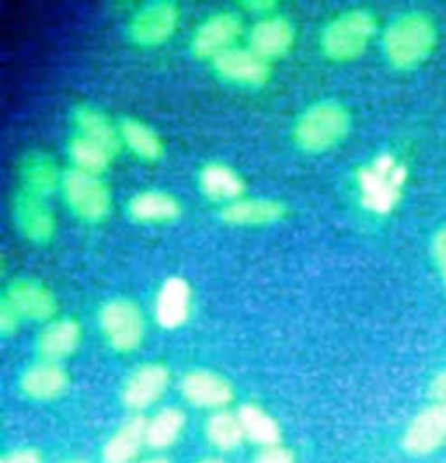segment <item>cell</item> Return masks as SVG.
I'll use <instances>...</instances> for the list:
<instances>
[{
  "mask_svg": "<svg viewBox=\"0 0 446 463\" xmlns=\"http://www.w3.org/2000/svg\"><path fill=\"white\" fill-rule=\"evenodd\" d=\"M438 46V26L424 12L396 15L381 35V51L385 61L399 72L421 68Z\"/></svg>",
  "mask_w": 446,
  "mask_h": 463,
  "instance_id": "cell-1",
  "label": "cell"
},
{
  "mask_svg": "<svg viewBox=\"0 0 446 463\" xmlns=\"http://www.w3.org/2000/svg\"><path fill=\"white\" fill-rule=\"evenodd\" d=\"M0 463H44V457L37 449L31 446H20V449H12L0 457Z\"/></svg>",
  "mask_w": 446,
  "mask_h": 463,
  "instance_id": "cell-32",
  "label": "cell"
},
{
  "mask_svg": "<svg viewBox=\"0 0 446 463\" xmlns=\"http://www.w3.org/2000/svg\"><path fill=\"white\" fill-rule=\"evenodd\" d=\"M20 325H23L20 316L15 314L12 307L5 303L3 298H0V333H3L5 337H12L20 328Z\"/></svg>",
  "mask_w": 446,
  "mask_h": 463,
  "instance_id": "cell-33",
  "label": "cell"
},
{
  "mask_svg": "<svg viewBox=\"0 0 446 463\" xmlns=\"http://www.w3.org/2000/svg\"><path fill=\"white\" fill-rule=\"evenodd\" d=\"M147 422L139 413H133L118 427L100 450L103 463H136L139 452L147 446Z\"/></svg>",
  "mask_w": 446,
  "mask_h": 463,
  "instance_id": "cell-23",
  "label": "cell"
},
{
  "mask_svg": "<svg viewBox=\"0 0 446 463\" xmlns=\"http://www.w3.org/2000/svg\"><path fill=\"white\" fill-rule=\"evenodd\" d=\"M288 204L279 198H240V201L220 209V220L229 226H272L283 222L288 218Z\"/></svg>",
  "mask_w": 446,
  "mask_h": 463,
  "instance_id": "cell-17",
  "label": "cell"
},
{
  "mask_svg": "<svg viewBox=\"0 0 446 463\" xmlns=\"http://www.w3.org/2000/svg\"><path fill=\"white\" fill-rule=\"evenodd\" d=\"M139 463H170V459H168V457H164V455H157V457H150V459H144Z\"/></svg>",
  "mask_w": 446,
  "mask_h": 463,
  "instance_id": "cell-36",
  "label": "cell"
},
{
  "mask_svg": "<svg viewBox=\"0 0 446 463\" xmlns=\"http://www.w3.org/2000/svg\"><path fill=\"white\" fill-rule=\"evenodd\" d=\"M62 179L63 172L57 168L55 159L42 150H31L20 161V181H23L20 190L48 201V196L62 190Z\"/></svg>",
  "mask_w": 446,
  "mask_h": 463,
  "instance_id": "cell-24",
  "label": "cell"
},
{
  "mask_svg": "<svg viewBox=\"0 0 446 463\" xmlns=\"http://www.w3.org/2000/svg\"><path fill=\"white\" fill-rule=\"evenodd\" d=\"M179 392L187 405L205 411H223L227 409L235 398L233 383L214 370L196 368L181 376Z\"/></svg>",
  "mask_w": 446,
  "mask_h": 463,
  "instance_id": "cell-13",
  "label": "cell"
},
{
  "mask_svg": "<svg viewBox=\"0 0 446 463\" xmlns=\"http://www.w3.org/2000/svg\"><path fill=\"white\" fill-rule=\"evenodd\" d=\"M195 309V294L184 277H168L159 285L153 303L155 322L166 331L187 325Z\"/></svg>",
  "mask_w": 446,
  "mask_h": 463,
  "instance_id": "cell-16",
  "label": "cell"
},
{
  "mask_svg": "<svg viewBox=\"0 0 446 463\" xmlns=\"http://www.w3.org/2000/svg\"><path fill=\"white\" fill-rule=\"evenodd\" d=\"M181 26V7L172 0H150L133 12L128 37L139 48L164 46Z\"/></svg>",
  "mask_w": 446,
  "mask_h": 463,
  "instance_id": "cell-7",
  "label": "cell"
},
{
  "mask_svg": "<svg viewBox=\"0 0 446 463\" xmlns=\"http://www.w3.org/2000/svg\"><path fill=\"white\" fill-rule=\"evenodd\" d=\"M429 396L433 398V402H442V405H446V365L433 374L432 383H429Z\"/></svg>",
  "mask_w": 446,
  "mask_h": 463,
  "instance_id": "cell-35",
  "label": "cell"
},
{
  "mask_svg": "<svg viewBox=\"0 0 446 463\" xmlns=\"http://www.w3.org/2000/svg\"><path fill=\"white\" fill-rule=\"evenodd\" d=\"M12 218L15 229L20 231V235L24 240H29L31 244L46 246L55 240L57 218L46 198L20 190L14 196Z\"/></svg>",
  "mask_w": 446,
  "mask_h": 463,
  "instance_id": "cell-14",
  "label": "cell"
},
{
  "mask_svg": "<svg viewBox=\"0 0 446 463\" xmlns=\"http://www.w3.org/2000/svg\"><path fill=\"white\" fill-rule=\"evenodd\" d=\"M212 70L223 83L242 90L266 88L272 77V63L255 55L249 46L231 48L229 52L214 59Z\"/></svg>",
  "mask_w": 446,
  "mask_h": 463,
  "instance_id": "cell-9",
  "label": "cell"
},
{
  "mask_svg": "<svg viewBox=\"0 0 446 463\" xmlns=\"http://www.w3.org/2000/svg\"><path fill=\"white\" fill-rule=\"evenodd\" d=\"M118 127H120L122 146L138 161H142V164H157V161L164 159V139L147 122L139 120V118H122Z\"/></svg>",
  "mask_w": 446,
  "mask_h": 463,
  "instance_id": "cell-25",
  "label": "cell"
},
{
  "mask_svg": "<svg viewBox=\"0 0 446 463\" xmlns=\"http://www.w3.org/2000/svg\"><path fill=\"white\" fill-rule=\"evenodd\" d=\"M3 300L12 307L23 322H44L48 325V322L55 320L59 309L55 292L37 279L26 277L14 279L7 285Z\"/></svg>",
  "mask_w": 446,
  "mask_h": 463,
  "instance_id": "cell-11",
  "label": "cell"
},
{
  "mask_svg": "<svg viewBox=\"0 0 446 463\" xmlns=\"http://www.w3.org/2000/svg\"><path fill=\"white\" fill-rule=\"evenodd\" d=\"M99 328L111 351L131 354L147 339V316L136 300L116 296L100 305Z\"/></svg>",
  "mask_w": 446,
  "mask_h": 463,
  "instance_id": "cell-6",
  "label": "cell"
},
{
  "mask_svg": "<svg viewBox=\"0 0 446 463\" xmlns=\"http://www.w3.org/2000/svg\"><path fill=\"white\" fill-rule=\"evenodd\" d=\"M72 125H74V136H81L90 142L99 144L109 150L114 157H118L122 150V139H120V127L114 125L107 113H103L99 107L88 105V102H81L72 109Z\"/></svg>",
  "mask_w": 446,
  "mask_h": 463,
  "instance_id": "cell-21",
  "label": "cell"
},
{
  "mask_svg": "<svg viewBox=\"0 0 446 463\" xmlns=\"http://www.w3.org/2000/svg\"><path fill=\"white\" fill-rule=\"evenodd\" d=\"M353 128V116L340 100H318L294 120L292 139L299 150L322 155L337 148Z\"/></svg>",
  "mask_w": 446,
  "mask_h": 463,
  "instance_id": "cell-2",
  "label": "cell"
},
{
  "mask_svg": "<svg viewBox=\"0 0 446 463\" xmlns=\"http://www.w3.org/2000/svg\"><path fill=\"white\" fill-rule=\"evenodd\" d=\"M187 424V416L179 407H164L148 418L147 422V446L150 450L164 452L181 439Z\"/></svg>",
  "mask_w": 446,
  "mask_h": 463,
  "instance_id": "cell-27",
  "label": "cell"
},
{
  "mask_svg": "<svg viewBox=\"0 0 446 463\" xmlns=\"http://www.w3.org/2000/svg\"><path fill=\"white\" fill-rule=\"evenodd\" d=\"M407 170L394 155L381 153L357 170L362 204L373 213H390L403 196Z\"/></svg>",
  "mask_w": 446,
  "mask_h": 463,
  "instance_id": "cell-4",
  "label": "cell"
},
{
  "mask_svg": "<svg viewBox=\"0 0 446 463\" xmlns=\"http://www.w3.org/2000/svg\"><path fill=\"white\" fill-rule=\"evenodd\" d=\"M59 463H90V461H85V459H63V461H59Z\"/></svg>",
  "mask_w": 446,
  "mask_h": 463,
  "instance_id": "cell-38",
  "label": "cell"
},
{
  "mask_svg": "<svg viewBox=\"0 0 446 463\" xmlns=\"http://www.w3.org/2000/svg\"><path fill=\"white\" fill-rule=\"evenodd\" d=\"M246 14H252L257 20L268 18V15H275L277 14V5L272 0H249V3L242 5Z\"/></svg>",
  "mask_w": 446,
  "mask_h": 463,
  "instance_id": "cell-34",
  "label": "cell"
},
{
  "mask_svg": "<svg viewBox=\"0 0 446 463\" xmlns=\"http://www.w3.org/2000/svg\"><path fill=\"white\" fill-rule=\"evenodd\" d=\"M127 215L136 224H172L184 215V203L166 190H142L128 198Z\"/></svg>",
  "mask_w": 446,
  "mask_h": 463,
  "instance_id": "cell-20",
  "label": "cell"
},
{
  "mask_svg": "<svg viewBox=\"0 0 446 463\" xmlns=\"http://www.w3.org/2000/svg\"><path fill=\"white\" fill-rule=\"evenodd\" d=\"M198 463H227V461L218 459V457H207V459H201Z\"/></svg>",
  "mask_w": 446,
  "mask_h": 463,
  "instance_id": "cell-37",
  "label": "cell"
},
{
  "mask_svg": "<svg viewBox=\"0 0 446 463\" xmlns=\"http://www.w3.org/2000/svg\"><path fill=\"white\" fill-rule=\"evenodd\" d=\"M252 463H297V457H294V452L288 446L279 444L270 446V449H261Z\"/></svg>",
  "mask_w": 446,
  "mask_h": 463,
  "instance_id": "cell-31",
  "label": "cell"
},
{
  "mask_svg": "<svg viewBox=\"0 0 446 463\" xmlns=\"http://www.w3.org/2000/svg\"><path fill=\"white\" fill-rule=\"evenodd\" d=\"M244 35V20L238 12H216L207 15L192 33L190 52L201 61H214L231 48H238L240 37Z\"/></svg>",
  "mask_w": 446,
  "mask_h": 463,
  "instance_id": "cell-8",
  "label": "cell"
},
{
  "mask_svg": "<svg viewBox=\"0 0 446 463\" xmlns=\"http://www.w3.org/2000/svg\"><path fill=\"white\" fill-rule=\"evenodd\" d=\"M59 192H62L68 212L85 224L105 222L114 209V194L103 176L70 168L63 172Z\"/></svg>",
  "mask_w": 446,
  "mask_h": 463,
  "instance_id": "cell-5",
  "label": "cell"
},
{
  "mask_svg": "<svg viewBox=\"0 0 446 463\" xmlns=\"http://www.w3.org/2000/svg\"><path fill=\"white\" fill-rule=\"evenodd\" d=\"M246 42L255 55L272 63L292 51L294 42H297V29L286 15L275 14L255 20V24L249 29V35H246Z\"/></svg>",
  "mask_w": 446,
  "mask_h": 463,
  "instance_id": "cell-15",
  "label": "cell"
},
{
  "mask_svg": "<svg viewBox=\"0 0 446 463\" xmlns=\"http://www.w3.org/2000/svg\"><path fill=\"white\" fill-rule=\"evenodd\" d=\"M432 260L435 270H438L442 285L446 288V226L438 229L432 238Z\"/></svg>",
  "mask_w": 446,
  "mask_h": 463,
  "instance_id": "cell-30",
  "label": "cell"
},
{
  "mask_svg": "<svg viewBox=\"0 0 446 463\" xmlns=\"http://www.w3.org/2000/svg\"><path fill=\"white\" fill-rule=\"evenodd\" d=\"M198 190L207 201L227 207L246 196V183L231 165L223 161H209L198 170Z\"/></svg>",
  "mask_w": 446,
  "mask_h": 463,
  "instance_id": "cell-22",
  "label": "cell"
},
{
  "mask_svg": "<svg viewBox=\"0 0 446 463\" xmlns=\"http://www.w3.org/2000/svg\"><path fill=\"white\" fill-rule=\"evenodd\" d=\"M18 387L31 401L51 402L66 394L70 387V374L62 364L40 359V362L24 368V373L20 374Z\"/></svg>",
  "mask_w": 446,
  "mask_h": 463,
  "instance_id": "cell-18",
  "label": "cell"
},
{
  "mask_svg": "<svg viewBox=\"0 0 446 463\" xmlns=\"http://www.w3.org/2000/svg\"><path fill=\"white\" fill-rule=\"evenodd\" d=\"M238 418L242 422V429H244L246 439L251 444L260 446V449H270V446L281 444V427L270 413L266 411L257 402H244L238 409Z\"/></svg>",
  "mask_w": 446,
  "mask_h": 463,
  "instance_id": "cell-26",
  "label": "cell"
},
{
  "mask_svg": "<svg viewBox=\"0 0 446 463\" xmlns=\"http://www.w3.org/2000/svg\"><path fill=\"white\" fill-rule=\"evenodd\" d=\"M379 33V20L370 9L355 7L333 15L320 33V51L333 63L355 61Z\"/></svg>",
  "mask_w": 446,
  "mask_h": 463,
  "instance_id": "cell-3",
  "label": "cell"
},
{
  "mask_svg": "<svg viewBox=\"0 0 446 463\" xmlns=\"http://www.w3.org/2000/svg\"><path fill=\"white\" fill-rule=\"evenodd\" d=\"M172 381L170 368L166 364H142L127 376L120 390V401L128 411L139 413L155 407L166 396Z\"/></svg>",
  "mask_w": 446,
  "mask_h": 463,
  "instance_id": "cell-10",
  "label": "cell"
},
{
  "mask_svg": "<svg viewBox=\"0 0 446 463\" xmlns=\"http://www.w3.org/2000/svg\"><path fill=\"white\" fill-rule=\"evenodd\" d=\"M81 339H83V328L74 317H55L42 326L35 339V351L44 362L62 364L79 351Z\"/></svg>",
  "mask_w": 446,
  "mask_h": 463,
  "instance_id": "cell-19",
  "label": "cell"
},
{
  "mask_svg": "<svg viewBox=\"0 0 446 463\" xmlns=\"http://www.w3.org/2000/svg\"><path fill=\"white\" fill-rule=\"evenodd\" d=\"M205 439L220 452H235L244 444L246 435L242 429L238 411H214L205 422Z\"/></svg>",
  "mask_w": 446,
  "mask_h": 463,
  "instance_id": "cell-28",
  "label": "cell"
},
{
  "mask_svg": "<svg viewBox=\"0 0 446 463\" xmlns=\"http://www.w3.org/2000/svg\"><path fill=\"white\" fill-rule=\"evenodd\" d=\"M68 159L72 161V168L88 172V175L103 176L111 168L116 157L107 148L99 146V144L90 142V139L81 136H72V139L68 142Z\"/></svg>",
  "mask_w": 446,
  "mask_h": 463,
  "instance_id": "cell-29",
  "label": "cell"
},
{
  "mask_svg": "<svg viewBox=\"0 0 446 463\" xmlns=\"http://www.w3.org/2000/svg\"><path fill=\"white\" fill-rule=\"evenodd\" d=\"M446 446V405L432 402L407 422L401 449L410 457H429Z\"/></svg>",
  "mask_w": 446,
  "mask_h": 463,
  "instance_id": "cell-12",
  "label": "cell"
}]
</instances>
